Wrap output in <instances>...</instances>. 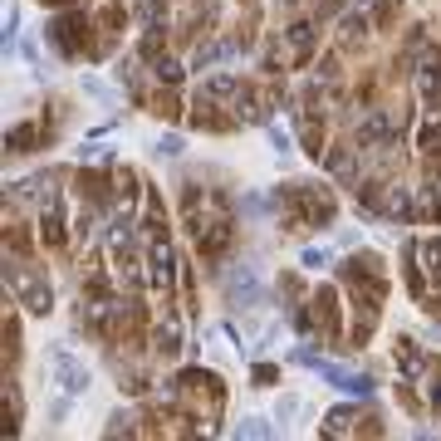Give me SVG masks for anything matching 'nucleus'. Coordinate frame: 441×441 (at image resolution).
<instances>
[{"label":"nucleus","mask_w":441,"mask_h":441,"mask_svg":"<svg viewBox=\"0 0 441 441\" xmlns=\"http://www.w3.org/2000/svg\"><path fill=\"white\" fill-rule=\"evenodd\" d=\"M431 397H436V407H441V387H436V392H431Z\"/></svg>","instance_id":"2"},{"label":"nucleus","mask_w":441,"mask_h":441,"mask_svg":"<svg viewBox=\"0 0 441 441\" xmlns=\"http://www.w3.org/2000/svg\"><path fill=\"white\" fill-rule=\"evenodd\" d=\"M59 373H64V387L69 392H79V387H88V368H74L64 353H59Z\"/></svg>","instance_id":"1"}]
</instances>
